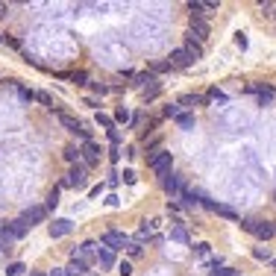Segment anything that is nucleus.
<instances>
[{
  "mask_svg": "<svg viewBox=\"0 0 276 276\" xmlns=\"http://www.w3.org/2000/svg\"><path fill=\"white\" fill-rule=\"evenodd\" d=\"M170 68H191L194 65V59L185 53V47H180V50H170Z\"/></svg>",
  "mask_w": 276,
  "mask_h": 276,
  "instance_id": "f8f14e48",
  "label": "nucleus"
},
{
  "mask_svg": "<svg viewBox=\"0 0 276 276\" xmlns=\"http://www.w3.org/2000/svg\"><path fill=\"white\" fill-rule=\"evenodd\" d=\"M162 188H165V194L170 197V203H177V200H180V194L185 191V182H182L180 173H168V177L162 180Z\"/></svg>",
  "mask_w": 276,
  "mask_h": 276,
  "instance_id": "39448f33",
  "label": "nucleus"
},
{
  "mask_svg": "<svg viewBox=\"0 0 276 276\" xmlns=\"http://www.w3.org/2000/svg\"><path fill=\"white\" fill-rule=\"evenodd\" d=\"M165 71H170V62L165 59V62H153V73H165Z\"/></svg>",
  "mask_w": 276,
  "mask_h": 276,
  "instance_id": "c9c22d12",
  "label": "nucleus"
},
{
  "mask_svg": "<svg viewBox=\"0 0 276 276\" xmlns=\"http://www.w3.org/2000/svg\"><path fill=\"white\" fill-rule=\"evenodd\" d=\"M97 123H100V127H103V130H115V120L109 118V115H103V112H97Z\"/></svg>",
  "mask_w": 276,
  "mask_h": 276,
  "instance_id": "c85d7f7f",
  "label": "nucleus"
},
{
  "mask_svg": "<svg viewBox=\"0 0 276 276\" xmlns=\"http://www.w3.org/2000/svg\"><path fill=\"white\" fill-rule=\"evenodd\" d=\"M56 206H59V188L47 191V200H44V212H53Z\"/></svg>",
  "mask_w": 276,
  "mask_h": 276,
  "instance_id": "b1692460",
  "label": "nucleus"
},
{
  "mask_svg": "<svg viewBox=\"0 0 276 276\" xmlns=\"http://www.w3.org/2000/svg\"><path fill=\"white\" fill-rule=\"evenodd\" d=\"M56 112V118H59V123L65 127L68 132H73V135H80V138H85V141H91V130L85 127L83 120H77V118H71V115H65V112H59V109H53Z\"/></svg>",
  "mask_w": 276,
  "mask_h": 276,
  "instance_id": "7ed1b4c3",
  "label": "nucleus"
},
{
  "mask_svg": "<svg viewBox=\"0 0 276 276\" xmlns=\"http://www.w3.org/2000/svg\"><path fill=\"white\" fill-rule=\"evenodd\" d=\"M62 156H65V162L77 165V162H80V147H65V153H62Z\"/></svg>",
  "mask_w": 276,
  "mask_h": 276,
  "instance_id": "cd10ccee",
  "label": "nucleus"
},
{
  "mask_svg": "<svg viewBox=\"0 0 276 276\" xmlns=\"http://www.w3.org/2000/svg\"><path fill=\"white\" fill-rule=\"evenodd\" d=\"M15 91H18V97H21L24 103H33V100H36V91H30L24 85H15Z\"/></svg>",
  "mask_w": 276,
  "mask_h": 276,
  "instance_id": "bb28decb",
  "label": "nucleus"
},
{
  "mask_svg": "<svg viewBox=\"0 0 276 276\" xmlns=\"http://www.w3.org/2000/svg\"><path fill=\"white\" fill-rule=\"evenodd\" d=\"M185 53L191 56L194 62L197 59H203V47H200V41H194L191 36H185Z\"/></svg>",
  "mask_w": 276,
  "mask_h": 276,
  "instance_id": "f3484780",
  "label": "nucleus"
},
{
  "mask_svg": "<svg viewBox=\"0 0 276 276\" xmlns=\"http://www.w3.org/2000/svg\"><path fill=\"white\" fill-rule=\"evenodd\" d=\"M85 165L83 162H77V165H71V170H68V177L62 180V185H59V191L62 188H85Z\"/></svg>",
  "mask_w": 276,
  "mask_h": 276,
  "instance_id": "20e7f679",
  "label": "nucleus"
},
{
  "mask_svg": "<svg viewBox=\"0 0 276 276\" xmlns=\"http://www.w3.org/2000/svg\"><path fill=\"white\" fill-rule=\"evenodd\" d=\"M24 270H27L24 262H12L9 267H6V276H24Z\"/></svg>",
  "mask_w": 276,
  "mask_h": 276,
  "instance_id": "a878e982",
  "label": "nucleus"
},
{
  "mask_svg": "<svg viewBox=\"0 0 276 276\" xmlns=\"http://www.w3.org/2000/svg\"><path fill=\"white\" fill-rule=\"evenodd\" d=\"M206 100H215V103H227V94H223L220 88H209V94H206Z\"/></svg>",
  "mask_w": 276,
  "mask_h": 276,
  "instance_id": "c756f323",
  "label": "nucleus"
},
{
  "mask_svg": "<svg viewBox=\"0 0 276 276\" xmlns=\"http://www.w3.org/2000/svg\"><path fill=\"white\" fill-rule=\"evenodd\" d=\"M100 153H103V150H100L94 141H85L83 150H80V159H85V162H83L85 168H91V165H97V162H100Z\"/></svg>",
  "mask_w": 276,
  "mask_h": 276,
  "instance_id": "6e6552de",
  "label": "nucleus"
},
{
  "mask_svg": "<svg viewBox=\"0 0 276 276\" xmlns=\"http://www.w3.org/2000/svg\"><path fill=\"white\" fill-rule=\"evenodd\" d=\"M147 168L153 170L159 180H165L170 170H173V153H168V150H156V153H150V156H147Z\"/></svg>",
  "mask_w": 276,
  "mask_h": 276,
  "instance_id": "f03ea898",
  "label": "nucleus"
},
{
  "mask_svg": "<svg viewBox=\"0 0 276 276\" xmlns=\"http://www.w3.org/2000/svg\"><path fill=\"white\" fill-rule=\"evenodd\" d=\"M180 200H182L180 209H197V206H200V203H197V191H188V188L180 194Z\"/></svg>",
  "mask_w": 276,
  "mask_h": 276,
  "instance_id": "6ab92c4d",
  "label": "nucleus"
},
{
  "mask_svg": "<svg viewBox=\"0 0 276 276\" xmlns=\"http://www.w3.org/2000/svg\"><path fill=\"white\" fill-rule=\"evenodd\" d=\"M118 173H109V188H115V185H118Z\"/></svg>",
  "mask_w": 276,
  "mask_h": 276,
  "instance_id": "de8ad7c7",
  "label": "nucleus"
},
{
  "mask_svg": "<svg viewBox=\"0 0 276 276\" xmlns=\"http://www.w3.org/2000/svg\"><path fill=\"white\" fill-rule=\"evenodd\" d=\"M36 100H38V103H44L47 109H53V97H50L47 91H36Z\"/></svg>",
  "mask_w": 276,
  "mask_h": 276,
  "instance_id": "f704fd0d",
  "label": "nucleus"
},
{
  "mask_svg": "<svg viewBox=\"0 0 276 276\" xmlns=\"http://www.w3.org/2000/svg\"><path fill=\"white\" fill-rule=\"evenodd\" d=\"M47 276H68V273H65V267H53Z\"/></svg>",
  "mask_w": 276,
  "mask_h": 276,
  "instance_id": "49530a36",
  "label": "nucleus"
},
{
  "mask_svg": "<svg viewBox=\"0 0 276 276\" xmlns=\"http://www.w3.org/2000/svg\"><path fill=\"white\" fill-rule=\"evenodd\" d=\"M97 262H100L103 270H112V267H115V253L106 250V247H100V250H97Z\"/></svg>",
  "mask_w": 276,
  "mask_h": 276,
  "instance_id": "dca6fc26",
  "label": "nucleus"
},
{
  "mask_svg": "<svg viewBox=\"0 0 276 276\" xmlns=\"http://www.w3.org/2000/svg\"><path fill=\"white\" fill-rule=\"evenodd\" d=\"M6 227H9V232H12V238H15V241H21V238L27 235V232L33 229V227H30V223L24 220V217H18V220H12V223H6Z\"/></svg>",
  "mask_w": 276,
  "mask_h": 276,
  "instance_id": "2eb2a0df",
  "label": "nucleus"
},
{
  "mask_svg": "<svg viewBox=\"0 0 276 276\" xmlns=\"http://www.w3.org/2000/svg\"><path fill=\"white\" fill-rule=\"evenodd\" d=\"M132 80H135V85H138V88H144V91H153V88H159V77H156L153 71H147V73H135Z\"/></svg>",
  "mask_w": 276,
  "mask_h": 276,
  "instance_id": "9b49d317",
  "label": "nucleus"
},
{
  "mask_svg": "<svg viewBox=\"0 0 276 276\" xmlns=\"http://www.w3.org/2000/svg\"><path fill=\"white\" fill-rule=\"evenodd\" d=\"M68 80H73V83H77V85H88V73H85V71L68 73Z\"/></svg>",
  "mask_w": 276,
  "mask_h": 276,
  "instance_id": "473e14b6",
  "label": "nucleus"
},
{
  "mask_svg": "<svg viewBox=\"0 0 276 276\" xmlns=\"http://www.w3.org/2000/svg\"><path fill=\"white\" fill-rule=\"evenodd\" d=\"M194 123H197V118H194L191 112H182L180 118H177V127H180V130H191Z\"/></svg>",
  "mask_w": 276,
  "mask_h": 276,
  "instance_id": "412c9836",
  "label": "nucleus"
},
{
  "mask_svg": "<svg viewBox=\"0 0 276 276\" xmlns=\"http://www.w3.org/2000/svg\"><path fill=\"white\" fill-rule=\"evenodd\" d=\"M33 276H47V273H33Z\"/></svg>",
  "mask_w": 276,
  "mask_h": 276,
  "instance_id": "8fccbe9b",
  "label": "nucleus"
},
{
  "mask_svg": "<svg viewBox=\"0 0 276 276\" xmlns=\"http://www.w3.org/2000/svg\"><path fill=\"white\" fill-rule=\"evenodd\" d=\"M118 273H120V276H132V264H130V262H120V264H118Z\"/></svg>",
  "mask_w": 276,
  "mask_h": 276,
  "instance_id": "58836bf2",
  "label": "nucleus"
},
{
  "mask_svg": "<svg viewBox=\"0 0 276 276\" xmlns=\"http://www.w3.org/2000/svg\"><path fill=\"white\" fill-rule=\"evenodd\" d=\"M235 273H238L235 267H220V270H215L212 276H235Z\"/></svg>",
  "mask_w": 276,
  "mask_h": 276,
  "instance_id": "ea45409f",
  "label": "nucleus"
},
{
  "mask_svg": "<svg viewBox=\"0 0 276 276\" xmlns=\"http://www.w3.org/2000/svg\"><path fill=\"white\" fill-rule=\"evenodd\" d=\"M247 91H253V94H259V103H273V97H276V91L270 88V85H256V83H250L247 85Z\"/></svg>",
  "mask_w": 276,
  "mask_h": 276,
  "instance_id": "9d476101",
  "label": "nucleus"
},
{
  "mask_svg": "<svg viewBox=\"0 0 276 276\" xmlns=\"http://www.w3.org/2000/svg\"><path fill=\"white\" fill-rule=\"evenodd\" d=\"M109 159H112V162H118V159H120V147H112V150H109Z\"/></svg>",
  "mask_w": 276,
  "mask_h": 276,
  "instance_id": "c03bdc74",
  "label": "nucleus"
},
{
  "mask_svg": "<svg viewBox=\"0 0 276 276\" xmlns=\"http://www.w3.org/2000/svg\"><path fill=\"white\" fill-rule=\"evenodd\" d=\"M123 244H130V238L123 235V232H118V229H109V232H103L100 235V247H106V250H120Z\"/></svg>",
  "mask_w": 276,
  "mask_h": 276,
  "instance_id": "423d86ee",
  "label": "nucleus"
},
{
  "mask_svg": "<svg viewBox=\"0 0 276 276\" xmlns=\"http://www.w3.org/2000/svg\"><path fill=\"white\" fill-rule=\"evenodd\" d=\"M21 217H24L30 227H36V223H41V220L47 217V212H44V206H30V209H27Z\"/></svg>",
  "mask_w": 276,
  "mask_h": 276,
  "instance_id": "ddd939ff",
  "label": "nucleus"
},
{
  "mask_svg": "<svg viewBox=\"0 0 276 276\" xmlns=\"http://www.w3.org/2000/svg\"><path fill=\"white\" fill-rule=\"evenodd\" d=\"M85 270H88V264L80 262V259H71V262H68V267H65V273H68V276H83Z\"/></svg>",
  "mask_w": 276,
  "mask_h": 276,
  "instance_id": "a211bd4d",
  "label": "nucleus"
},
{
  "mask_svg": "<svg viewBox=\"0 0 276 276\" xmlns=\"http://www.w3.org/2000/svg\"><path fill=\"white\" fill-rule=\"evenodd\" d=\"M118 203H120V200L115 197V194H109V197H106V206H112V209H118Z\"/></svg>",
  "mask_w": 276,
  "mask_h": 276,
  "instance_id": "a18cd8bd",
  "label": "nucleus"
},
{
  "mask_svg": "<svg viewBox=\"0 0 276 276\" xmlns=\"http://www.w3.org/2000/svg\"><path fill=\"white\" fill-rule=\"evenodd\" d=\"M188 36L197 38V41H206L209 38V24H206L203 18H191V33Z\"/></svg>",
  "mask_w": 276,
  "mask_h": 276,
  "instance_id": "4468645a",
  "label": "nucleus"
},
{
  "mask_svg": "<svg viewBox=\"0 0 276 276\" xmlns=\"http://www.w3.org/2000/svg\"><path fill=\"white\" fill-rule=\"evenodd\" d=\"M270 267H273V270H276V259H270Z\"/></svg>",
  "mask_w": 276,
  "mask_h": 276,
  "instance_id": "09e8293b",
  "label": "nucleus"
},
{
  "mask_svg": "<svg viewBox=\"0 0 276 276\" xmlns=\"http://www.w3.org/2000/svg\"><path fill=\"white\" fill-rule=\"evenodd\" d=\"M109 141H112V147L120 144V130H118V127H115V130H109Z\"/></svg>",
  "mask_w": 276,
  "mask_h": 276,
  "instance_id": "4c0bfd02",
  "label": "nucleus"
},
{
  "mask_svg": "<svg viewBox=\"0 0 276 276\" xmlns=\"http://www.w3.org/2000/svg\"><path fill=\"white\" fill-rule=\"evenodd\" d=\"M253 259H259V262H270V250H267V247H256V250H253Z\"/></svg>",
  "mask_w": 276,
  "mask_h": 276,
  "instance_id": "2f4dec72",
  "label": "nucleus"
},
{
  "mask_svg": "<svg viewBox=\"0 0 276 276\" xmlns=\"http://www.w3.org/2000/svg\"><path fill=\"white\" fill-rule=\"evenodd\" d=\"M127 250H130V256L135 259V256H141V244H138V241H130V244H127Z\"/></svg>",
  "mask_w": 276,
  "mask_h": 276,
  "instance_id": "e433bc0d",
  "label": "nucleus"
},
{
  "mask_svg": "<svg viewBox=\"0 0 276 276\" xmlns=\"http://www.w3.org/2000/svg\"><path fill=\"white\" fill-rule=\"evenodd\" d=\"M235 44H238L241 50H247V36H244V33H238V36H235Z\"/></svg>",
  "mask_w": 276,
  "mask_h": 276,
  "instance_id": "79ce46f5",
  "label": "nucleus"
},
{
  "mask_svg": "<svg viewBox=\"0 0 276 276\" xmlns=\"http://www.w3.org/2000/svg\"><path fill=\"white\" fill-rule=\"evenodd\" d=\"M12 232H9V227H3L0 229V250H9V247H12Z\"/></svg>",
  "mask_w": 276,
  "mask_h": 276,
  "instance_id": "393cba45",
  "label": "nucleus"
},
{
  "mask_svg": "<svg viewBox=\"0 0 276 276\" xmlns=\"http://www.w3.org/2000/svg\"><path fill=\"white\" fill-rule=\"evenodd\" d=\"M197 103H203V97H197V94H182L180 97V103L177 106H185V109H194Z\"/></svg>",
  "mask_w": 276,
  "mask_h": 276,
  "instance_id": "5701e85b",
  "label": "nucleus"
},
{
  "mask_svg": "<svg viewBox=\"0 0 276 276\" xmlns=\"http://www.w3.org/2000/svg\"><path fill=\"white\" fill-rule=\"evenodd\" d=\"M94 256H97V241H83L80 247L71 250V259H80V262H85V264L91 262Z\"/></svg>",
  "mask_w": 276,
  "mask_h": 276,
  "instance_id": "0eeeda50",
  "label": "nucleus"
},
{
  "mask_svg": "<svg viewBox=\"0 0 276 276\" xmlns=\"http://www.w3.org/2000/svg\"><path fill=\"white\" fill-rule=\"evenodd\" d=\"M135 180H138L135 170H123V182H127V185H135Z\"/></svg>",
  "mask_w": 276,
  "mask_h": 276,
  "instance_id": "a19ab883",
  "label": "nucleus"
},
{
  "mask_svg": "<svg viewBox=\"0 0 276 276\" xmlns=\"http://www.w3.org/2000/svg\"><path fill=\"white\" fill-rule=\"evenodd\" d=\"M47 232H50V238H65V235H71V232H73V223L68 220V217H59V220L50 223Z\"/></svg>",
  "mask_w": 276,
  "mask_h": 276,
  "instance_id": "1a4fd4ad",
  "label": "nucleus"
},
{
  "mask_svg": "<svg viewBox=\"0 0 276 276\" xmlns=\"http://www.w3.org/2000/svg\"><path fill=\"white\" fill-rule=\"evenodd\" d=\"M241 229L250 232V235H256L259 241H270L276 235L273 223H270V220H259V217H244V220H241Z\"/></svg>",
  "mask_w": 276,
  "mask_h": 276,
  "instance_id": "f257e3e1",
  "label": "nucleus"
},
{
  "mask_svg": "<svg viewBox=\"0 0 276 276\" xmlns=\"http://www.w3.org/2000/svg\"><path fill=\"white\" fill-rule=\"evenodd\" d=\"M170 238H173V241H180V244H191V238H188L185 227H180V223H177V227L170 229Z\"/></svg>",
  "mask_w": 276,
  "mask_h": 276,
  "instance_id": "4be33fe9",
  "label": "nucleus"
},
{
  "mask_svg": "<svg viewBox=\"0 0 276 276\" xmlns=\"http://www.w3.org/2000/svg\"><path fill=\"white\" fill-rule=\"evenodd\" d=\"M112 120H115V123H127V120H130V109L120 106L118 112H115V118H112Z\"/></svg>",
  "mask_w": 276,
  "mask_h": 276,
  "instance_id": "72a5a7b5",
  "label": "nucleus"
},
{
  "mask_svg": "<svg viewBox=\"0 0 276 276\" xmlns=\"http://www.w3.org/2000/svg\"><path fill=\"white\" fill-rule=\"evenodd\" d=\"M215 215L227 217V220H241L238 212H235V209H229V206H223V203H215Z\"/></svg>",
  "mask_w": 276,
  "mask_h": 276,
  "instance_id": "aec40b11",
  "label": "nucleus"
},
{
  "mask_svg": "<svg viewBox=\"0 0 276 276\" xmlns=\"http://www.w3.org/2000/svg\"><path fill=\"white\" fill-rule=\"evenodd\" d=\"M162 115H165V118H173V120H177V118H180V115H182V109L177 106V103H168V106H165V112H162Z\"/></svg>",
  "mask_w": 276,
  "mask_h": 276,
  "instance_id": "7c9ffc66",
  "label": "nucleus"
},
{
  "mask_svg": "<svg viewBox=\"0 0 276 276\" xmlns=\"http://www.w3.org/2000/svg\"><path fill=\"white\" fill-rule=\"evenodd\" d=\"M94 91H97V94H109L112 88H109V85H100V83H94Z\"/></svg>",
  "mask_w": 276,
  "mask_h": 276,
  "instance_id": "37998d69",
  "label": "nucleus"
}]
</instances>
